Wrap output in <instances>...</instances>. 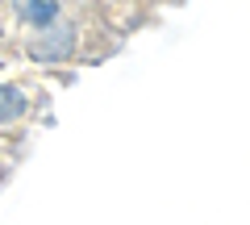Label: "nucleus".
<instances>
[{"mask_svg":"<svg viewBox=\"0 0 250 225\" xmlns=\"http://www.w3.org/2000/svg\"><path fill=\"white\" fill-rule=\"evenodd\" d=\"M46 104H50V88L42 83V75H0V134L34 138V121L46 113Z\"/></svg>","mask_w":250,"mask_h":225,"instance_id":"obj_2","label":"nucleus"},{"mask_svg":"<svg viewBox=\"0 0 250 225\" xmlns=\"http://www.w3.org/2000/svg\"><path fill=\"white\" fill-rule=\"evenodd\" d=\"M0 63H13V54H9V50H0ZM17 71H21V67H17Z\"/></svg>","mask_w":250,"mask_h":225,"instance_id":"obj_4","label":"nucleus"},{"mask_svg":"<svg viewBox=\"0 0 250 225\" xmlns=\"http://www.w3.org/2000/svg\"><path fill=\"white\" fill-rule=\"evenodd\" d=\"M150 17L142 9L129 4H62V13L50 25L21 34L9 46L13 63L21 71H62V67H92L108 54H117L129 34H138V25Z\"/></svg>","mask_w":250,"mask_h":225,"instance_id":"obj_1","label":"nucleus"},{"mask_svg":"<svg viewBox=\"0 0 250 225\" xmlns=\"http://www.w3.org/2000/svg\"><path fill=\"white\" fill-rule=\"evenodd\" d=\"M29 146H34V138H25V134H0V184L9 180L13 167L29 154Z\"/></svg>","mask_w":250,"mask_h":225,"instance_id":"obj_3","label":"nucleus"}]
</instances>
